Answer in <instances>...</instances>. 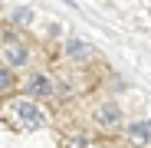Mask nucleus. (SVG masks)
<instances>
[{
  "instance_id": "obj_7",
  "label": "nucleus",
  "mask_w": 151,
  "mask_h": 148,
  "mask_svg": "<svg viewBox=\"0 0 151 148\" xmlns=\"http://www.w3.org/2000/svg\"><path fill=\"white\" fill-rule=\"evenodd\" d=\"M13 86H17V79H13V69H7L4 63H0V95H7Z\"/></svg>"
},
{
  "instance_id": "obj_8",
  "label": "nucleus",
  "mask_w": 151,
  "mask_h": 148,
  "mask_svg": "<svg viewBox=\"0 0 151 148\" xmlns=\"http://www.w3.org/2000/svg\"><path fill=\"white\" fill-rule=\"evenodd\" d=\"M10 20L20 23V27H23V23H33V10H30V7H13V10H10Z\"/></svg>"
},
{
  "instance_id": "obj_4",
  "label": "nucleus",
  "mask_w": 151,
  "mask_h": 148,
  "mask_svg": "<svg viewBox=\"0 0 151 148\" xmlns=\"http://www.w3.org/2000/svg\"><path fill=\"white\" fill-rule=\"evenodd\" d=\"M20 86H23V92H27V99H36V102H40V99L56 95V86H53V79H49L46 72H30Z\"/></svg>"
},
{
  "instance_id": "obj_1",
  "label": "nucleus",
  "mask_w": 151,
  "mask_h": 148,
  "mask_svg": "<svg viewBox=\"0 0 151 148\" xmlns=\"http://www.w3.org/2000/svg\"><path fill=\"white\" fill-rule=\"evenodd\" d=\"M4 109H7V118L13 122L20 132H36V129L46 125V112H43V105L36 102V99L17 95V99H10Z\"/></svg>"
},
{
  "instance_id": "obj_6",
  "label": "nucleus",
  "mask_w": 151,
  "mask_h": 148,
  "mask_svg": "<svg viewBox=\"0 0 151 148\" xmlns=\"http://www.w3.org/2000/svg\"><path fill=\"white\" fill-rule=\"evenodd\" d=\"M125 132H128V142L132 145H151V125H148V122H128V129H125Z\"/></svg>"
},
{
  "instance_id": "obj_3",
  "label": "nucleus",
  "mask_w": 151,
  "mask_h": 148,
  "mask_svg": "<svg viewBox=\"0 0 151 148\" xmlns=\"http://www.w3.org/2000/svg\"><path fill=\"white\" fill-rule=\"evenodd\" d=\"M92 122H95V129H102V132H115L122 125V105L112 102V99H105V102H99L92 109Z\"/></svg>"
},
{
  "instance_id": "obj_2",
  "label": "nucleus",
  "mask_w": 151,
  "mask_h": 148,
  "mask_svg": "<svg viewBox=\"0 0 151 148\" xmlns=\"http://www.w3.org/2000/svg\"><path fill=\"white\" fill-rule=\"evenodd\" d=\"M30 59H33V49L23 43L20 36L10 33V36L0 40V63H4L7 69H27Z\"/></svg>"
},
{
  "instance_id": "obj_9",
  "label": "nucleus",
  "mask_w": 151,
  "mask_h": 148,
  "mask_svg": "<svg viewBox=\"0 0 151 148\" xmlns=\"http://www.w3.org/2000/svg\"><path fill=\"white\" fill-rule=\"evenodd\" d=\"M148 125H151V122H148Z\"/></svg>"
},
{
  "instance_id": "obj_5",
  "label": "nucleus",
  "mask_w": 151,
  "mask_h": 148,
  "mask_svg": "<svg viewBox=\"0 0 151 148\" xmlns=\"http://www.w3.org/2000/svg\"><path fill=\"white\" fill-rule=\"evenodd\" d=\"M66 59H72V63H86V59H92V46L89 43H82V40H66Z\"/></svg>"
}]
</instances>
